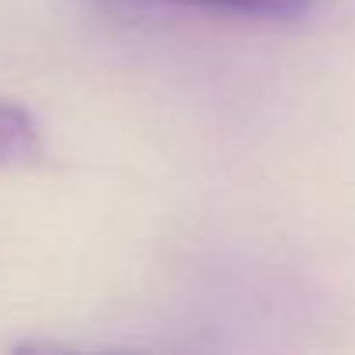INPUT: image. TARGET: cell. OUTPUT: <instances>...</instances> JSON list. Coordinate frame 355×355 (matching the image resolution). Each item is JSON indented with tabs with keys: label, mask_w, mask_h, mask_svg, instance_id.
I'll return each mask as SVG.
<instances>
[{
	"label": "cell",
	"mask_w": 355,
	"mask_h": 355,
	"mask_svg": "<svg viewBox=\"0 0 355 355\" xmlns=\"http://www.w3.org/2000/svg\"><path fill=\"white\" fill-rule=\"evenodd\" d=\"M160 4H182V8H209L244 18H296L306 11L310 0H160Z\"/></svg>",
	"instance_id": "obj_2"
},
{
	"label": "cell",
	"mask_w": 355,
	"mask_h": 355,
	"mask_svg": "<svg viewBox=\"0 0 355 355\" xmlns=\"http://www.w3.org/2000/svg\"><path fill=\"white\" fill-rule=\"evenodd\" d=\"M39 153V125L18 101H0V167L28 164Z\"/></svg>",
	"instance_id": "obj_1"
}]
</instances>
